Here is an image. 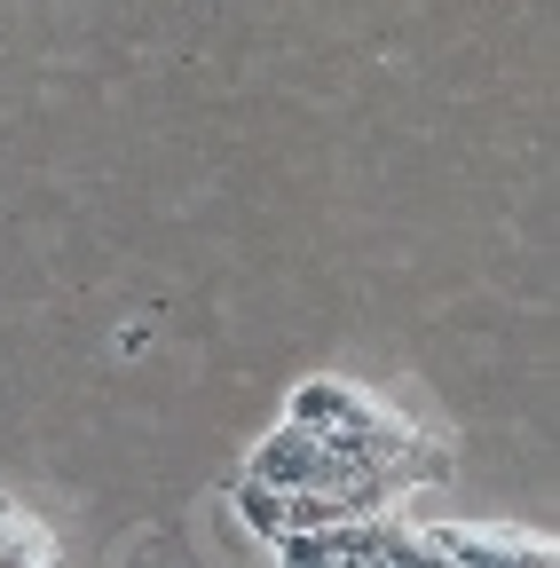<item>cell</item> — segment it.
Here are the masks:
<instances>
[{"label":"cell","instance_id":"obj_2","mask_svg":"<svg viewBox=\"0 0 560 568\" xmlns=\"http://www.w3.org/2000/svg\"><path fill=\"white\" fill-rule=\"evenodd\" d=\"M450 568H560L544 537L529 529H474V521H435V529H418Z\"/></svg>","mask_w":560,"mask_h":568},{"label":"cell","instance_id":"obj_3","mask_svg":"<svg viewBox=\"0 0 560 568\" xmlns=\"http://www.w3.org/2000/svg\"><path fill=\"white\" fill-rule=\"evenodd\" d=\"M0 568H48V537L9 506H0Z\"/></svg>","mask_w":560,"mask_h":568},{"label":"cell","instance_id":"obj_1","mask_svg":"<svg viewBox=\"0 0 560 568\" xmlns=\"http://www.w3.org/2000/svg\"><path fill=\"white\" fill-rule=\"evenodd\" d=\"M245 481H261V489H339V481H364V466L356 458H339V450H324L308 426H276V435L245 458ZM387 481V474H379Z\"/></svg>","mask_w":560,"mask_h":568}]
</instances>
